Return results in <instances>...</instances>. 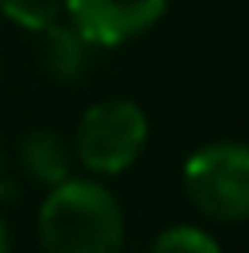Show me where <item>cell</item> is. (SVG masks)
I'll use <instances>...</instances> for the list:
<instances>
[{"instance_id":"6da1fadb","label":"cell","mask_w":249,"mask_h":253,"mask_svg":"<svg viewBox=\"0 0 249 253\" xmlns=\"http://www.w3.org/2000/svg\"><path fill=\"white\" fill-rule=\"evenodd\" d=\"M44 253H120L126 219L120 199L96 178H65L38 209Z\"/></svg>"},{"instance_id":"7a4b0ae2","label":"cell","mask_w":249,"mask_h":253,"mask_svg":"<svg viewBox=\"0 0 249 253\" xmlns=\"http://www.w3.org/2000/svg\"><path fill=\"white\" fill-rule=\"evenodd\" d=\"M150 137L147 113L133 99H99L79 117L75 137H72V154L75 161L89 168V174L109 178L123 174L137 165Z\"/></svg>"},{"instance_id":"3957f363","label":"cell","mask_w":249,"mask_h":253,"mask_svg":"<svg viewBox=\"0 0 249 253\" xmlns=\"http://www.w3.org/2000/svg\"><path fill=\"white\" fill-rule=\"evenodd\" d=\"M184 195L205 219L243 222L249 219V144L212 140L198 147L181 171Z\"/></svg>"},{"instance_id":"277c9868","label":"cell","mask_w":249,"mask_h":253,"mask_svg":"<svg viewBox=\"0 0 249 253\" xmlns=\"http://www.w3.org/2000/svg\"><path fill=\"white\" fill-rule=\"evenodd\" d=\"M62 14L96 48H120L164 17L167 0H62Z\"/></svg>"},{"instance_id":"5b68a950","label":"cell","mask_w":249,"mask_h":253,"mask_svg":"<svg viewBox=\"0 0 249 253\" xmlns=\"http://www.w3.org/2000/svg\"><path fill=\"white\" fill-rule=\"evenodd\" d=\"M38 62L55 83H79L96 62V44L58 17L55 24L38 31Z\"/></svg>"},{"instance_id":"8992f818","label":"cell","mask_w":249,"mask_h":253,"mask_svg":"<svg viewBox=\"0 0 249 253\" xmlns=\"http://www.w3.org/2000/svg\"><path fill=\"white\" fill-rule=\"evenodd\" d=\"M72 144L55 130H28L17 140V168L24 178L38 181L44 188L72 178Z\"/></svg>"},{"instance_id":"52a82bcc","label":"cell","mask_w":249,"mask_h":253,"mask_svg":"<svg viewBox=\"0 0 249 253\" xmlns=\"http://www.w3.org/2000/svg\"><path fill=\"white\" fill-rule=\"evenodd\" d=\"M147 253H222L218 240L198 226H167L154 236Z\"/></svg>"},{"instance_id":"ba28073f","label":"cell","mask_w":249,"mask_h":253,"mask_svg":"<svg viewBox=\"0 0 249 253\" xmlns=\"http://www.w3.org/2000/svg\"><path fill=\"white\" fill-rule=\"evenodd\" d=\"M0 14L24 31H44L62 17V0H0Z\"/></svg>"},{"instance_id":"9c48e42d","label":"cell","mask_w":249,"mask_h":253,"mask_svg":"<svg viewBox=\"0 0 249 253\" xmlns=\"http://www.w3.org/2000/svg\"><path fill=\"white\" fill-rule=\"evenodd\" d=\"M0 199H17V185H14V178L3 171V147H0Z\"/></svg>"},{"instance_id":"30bf717a","label":"cell","mask_w":249,"mask_h":253,"mask_svg":"<svg viewBox=\"0 0 249 253\" xmlns=\"http://www.w3.org/2000/svg\"><path fill=\"white\" fill-rule=\"evenodd\" d=\"M14 250V240H10V226L0 219V253H10Z\"/></svg>"}]
</instances>
